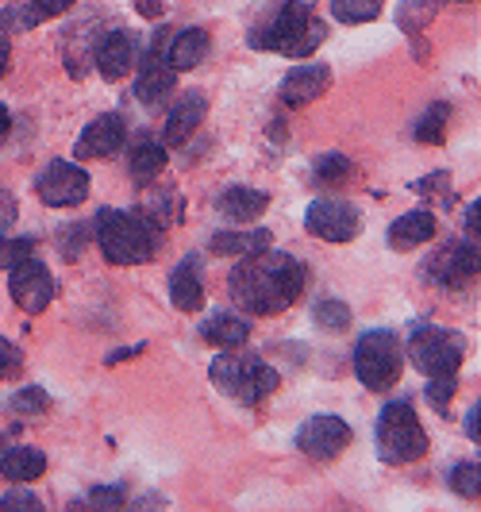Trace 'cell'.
<instances>
[{
  "label": "cell",
  "mask_w": 481,
  "mask_h": 512,
  "mask_svg": "<svg viewBox=\"0 0 481 512\" xmlns=\"http://www.w3.org/2000/svg\"><path fill=\"white\" fill-rule=\"evenodd\" d=\"M308 274L293 255L285 251H254L243 255L239 266H231L228 289L231 301L251 316H278L301 301Z\"/></svg>",
  "instance_id": "6da1fadb"
},
{
  "label": "cell",
  "mask_w": 481,
  "mask_h": 512,
  "mask_svg": "<svg viewBox=\"0 0 481 512\" xmlns=\"http://www.w3.org/2000/svg\"><path fill=\"white\" fill-rule=\"evenodd\" d=\"M324 39H328V27L324 20H316L312 0H285L274 12V20L251 35L258 51H274L285 58H308L320 51Z\"/></svg>",
  "instance_id": "7a4b0ae2"
},
{
  "label": "cell",
  "mask_w": 481,
  "mask_h": 512,
  "mask_svg": "<svg viewBox=\"0 0 481 512\" xmlns=\"http://www.w3.org/2000/svg\"><path fill=\"white\" fill-rule=\"evenodd\" d=\"M97 247L112 266H143L158 251V231L139 212L104 208L97 212Z\"/></svg>",
  "instance_id": "3957f363"
},
{
  "label": "cell",
  "mask_w": 481,
  "mask_h": 512,
  "mask_svg": "<svg viewBox=\"0 0 481 512\" xmlns=\"http://www.w3.org/2000/svg\"><path fill=\"white\" fill-rule=\"evenodd\" d=\"M212 382L216 389L231 397V401H239V405H262L274 389L281 385V374L270 366L266 359H258V355H231L224 351L220 359L212 362Z\"/></svg>",
  "instance_id": "277c9868"
},
{
  "label": "cell",
  "mask_w": 481,
  "mask_h": 512,
  "mask_svg": "<svg viewBox=\"0 0 481 512\" xmlns=\"http://www.w3.org/2000/svg\"><path fill=\"white\" fill-rule=\"evenodd\" d=\"M374 439H378V459L389 466H408L428 455V432L408 401H389L381 409Z\"/></svg>",
  "instance_id": "5b68a950"
},
{
  "label": "cell",
  "mask_w": 481,
  "mask_h": 512,
  "mask_svg": "<svg viewBox=\"0 0 481 512\" xmlns=\"http://www.w3.org/2000/svg\"><path fill=\"white\" fill-rule=\"evenodd\" d=\"M408 359L420 374H455L466 359V339L451 328H435V324H416L408 335Z\"/></svg>",
  "instance_id": "8992f818"
},
{
  "label": "cell",
  "mask_w": 481,
  "mask_h": 512,
  "mask_svg": "<svg viewBox=\"0 0 481 512\" xmlns=\"http://www.w3.org/2000/svg\"><path fill=\"white\" fill-rule=\"evenodd\" d=\"M401 366H405V351L397 343L393 332H366L355 343V374L366 389H389V385L401 378Z\"/></svg>",
  "instance_id": "52a82bcc"
},
{
  "label": "cell",
  "mask_w": 481,
  "mask_h": 512,
  "mask_svg": "<svg viewBox=\"0 0 481 512\" xmlns=\"http://www.w3.org/2000/svg\"><path fill=\"white\" fill-rule=\"evenodd\" d=\"M424 278L435 285H447V289L478 278V239H474V235H462V239L443 243V247L424 262Z\"/></svg>",
  "instance_id": "ba28073f"
},
{
  "label": "cell",
  "mask_w": 481,
  "mask_h": 512,
  "mask_svg": "<svg viewBox=\"0 0 481 512\" xmlns=\"http://www.w3.org/2000/svg\"><path fill=\"white\" fill-rule=\"evenodd\" d=\"M35 193L43 197V205L51 208H74L89 197V174L77 166V162H66V158H54L39 170L35 178Z\"/></svg>",
  "instance_id": "9c48e42d"
},
{
  "label": "cell",
  "mask_w": 481,
  "mask_h": 512,
  "mask_svg": "<svg viewBox=\"0 0 481 512\" xmlns=\"http://www.w3.org/2000/svg\"><path fill=\"white\" fill-rule=\"evenodd\" d=\"M8 289H12V301L27 316H39L43 308H51L54 301V274L39 262L35 255L20 258L16 266H8Z\"/></svg>",
  "instance_id": "30bf717a"
},
{
  "label": "cell",
  "mask_w": 481,
  "mask_h": 512,
  "mask_svg": "<svg viewBox=\"0 0 481 512\" xmlns=\"http://www.w3.org/2000/svg\"><path fill=\"white\" fill-rule=\"evenodd\" d=\"M347 443H351L347 420H339V416H331V412H320V416L304 420L301 428H297V451H304L308 459H316V462L339 459V455L347 451Z\"/></svg>",
  "instance_id": "8fae6325"
},
{
  "label": "cell",
  "mask_w": 481,
  "mask_h": 512,
  "mask_svg": "<svg viewBox=\"0 0 481 512\" xmlns=\"http://www.w3.org/2000/svg\"><path fill=\"white\" fill-rule=\"evenodd\" d=\"M304 228L328 243H351L362 228V212L351 201H312L304 212Z\"/></svg>",
  "instance_id": "7c38bea8"
},
{
  "label": "cell",
  "mask_w": 481,
  "mask_h": 512,
  "mask_svg": "<svg viewBox=\"0 0 481 512\" xmlns=\"http://www.w3.org/2000/svg\"><path fill=\"white\" fill-rule=\"evenodd\" d=\"M139 62V39L131 31H108L101 43L93 47V66L104 74V81H124Z\"/></svg>",
  "instance_id": "4fadbf2b"
},
{
  "label": "cell",
  "mask_w": 481,
  "mask_h": 512,
  "mask_svg": "<svg viewBox=\"0 0 481 512\" xmlns=\"http://www.w3.org/2000/svg\"><path fill=\"white\" fill-rule=\"evenodd\" d=\"M127 143V124L120 112H104V116H97L89 128L77 135V147L74 154L77 158H112V154L120 151Z\"/></svg>",
  "instance_id": "5bb4252c"
},
{
  "label": "cell",
  "mask_w": 481,
  "mask_h": 512,
  "mask_svg": "<svg viewBox=\"0 0 481 512\" xmlns=\"http://www.w3.org/2000/svg\"><path fill=\"white\" fill-rule=\"evenodd\" d=\"M204 112H208V101L201 93H185L170 112H166V124H162V147H181L193 131L201 128Z\"/></svg>",
  "instance_id": "9a60e30c"
},
{
  "label": "cell",
  "mask_w": 481,
  "mask_h": 512,
  "mask_svg": "<svg viewBox=\"0 0 481 512\" xmlns=\"http://www.w3.org/2000/svg\"><path fill=\"white\" fill-rule=\"evenodd\" d=\"M331 81V70L324 62H312V66H301V70H293V74L281 81L278 97L281 104H289V108H301V104H312L324 89H328Z\"/></svg>",
  "instance_id": "2e32d148"
},
{
  "label": "cell",
  "mask_w": 481,
  "mask_h": 512,
  "mask_svg": "<svg viewBox=\"0 0 481 512\" xmlns=\"http://www.w3.org/2000/svg\"><path fill=\"white\" fill-rule=\"evenodd\" d=\"M170 301L178 312H197L204 305V278L201 255H185L170 274Z\"/></svg>",
  "instance_id": "e0dca14e"
},
{
  "label": "cell",
  "mask_w": 481,
  "mask_h": 512,
  "mask_svg": "<svg viewBox=\"0 0 481 512\" xmlns=\"http://www.w3.org/2000/svg\"><path fill=\"white\" fill-rule=\"evenodd\" d=\"M439 235V224L428 208H412L405 216H397L389 224V247L393 251H412V247H424Z\"/></svg>",
  "instance_id": "ac0fdd59"
},
{
  "label": "cell",
  "mask_w": 481,
  "mask_h": 512,
  "mask_svg": "<svg viewBox=\"0 0 481 512\" xmlns=\"http://www.w3.org/2000/svg\"><path fill=\"white\" fill-rule=\"evenodd\" d=\"M212 51V39H208V31L204 27H185L174 35V43H170V51H166V66L174 70V74H185V70H197L204 58Z\"/></svg>",
  "instance_id": "d6986e66"
},
{
  "label": "cell",
  "mask_w": 481,
  "mask_h": 512,
  "mask_svg": "<svg viewBox=\"0 0 481 512\" xmlns=\"http://www.w3.org/2000/svg\"><path fill=\"white\" fill-rule=\"evenodd\" d=\"M270 205V193L262 189H251V185H231L216 197V212L228 216L235 224H247V220H258Z\"/></svg>",
  "instance_id": "ffe728a7"
},
{
  "label": "cell",
  "mask_w": 481,
  "mask_h": 512,
  "mask_svg": "<svg viewBox=\"0 0 481 512\" xmlns=\"http://www.w3.org/2000/svg\"><path fill=\"white\" fill-rule=\"evenodd\" d=\"M201 335L204 343H212V347H220V351H235V347H243L247 339H251V320L247 316H235V312H212L208 320L201 324Z\"/></svg>",
  "instance_id": "44dd1931"
},
{
  "label": "cell",
  "mask_w": 481,
  "mask_h": 512,
  "mask_svg": "<svg viewBox=\"0 0 481 512\" xmlns=\"http://www.w3.org/2000/svg\"><path fill=\"white\" fill-rule=\"evenodd\" d=\"M174 81H178V74L151 54V58H147V66H143L139 77H135V101L147 104V108H158V104L174 93Z\"/></svg>",
  "instance_id": "7402d4cb"
},
{
  "label": "cell",
  "mask_w": 481,
  "mask_h": 512,
  "mask_svg": "<svg viewBox=\"0 0 481 512\" xmlns=\"http://www.w3.org/2000/svg\"><path fill=\"white\" fill-rule=\"evenodd\" d=\"M43 470H47V455L35 451V447H8V451L0 455V482L27 486V482H35Z\"/></svg>",
  "instance_id": "603a6c76"
},
{
  "label": "cell",
  "mask_w": 481,
  "mask_h": 512,
  "mask_svg": "<svg viewBox=\"0 0 481 512\" xmlns=\"http://www.w3.org/2000/svg\"><path fill=\"white\" fill-rule=\"evenodd\" d=\"M270 231L258 228V231H216L212 235V255H231V258H243V255H254V251H266L270 247Z\"/></svg>",
  "instance_id": "cb8c5ba5"
},
{
  "label": "cell",
  "mask_w": 481,
  "mask_h": 512,
  "mask_svg": "<svg viewBox=\"0 0 481 512\" xmlns=\"http://www.w3.org/2000/svg\"><path fill=\"white\" fill-rule=\"evenodd\" d=\"M162 170H166V147L154 143V139H139L135 151H131V162H127L131 181H135V185H151Z\"/></svg>",
  "instance_id": "d4e9b609"
},
{
  "label": "cell",
  "mask_w": 481,
  "mask_h": 512,
  "mask_svg": "<svg viewBox=\"0 0 481 512\" xmlns=\"http://www.w3.org/2000/svg\"><path fill=\"white\" fill-rule=\"evenodd\" d=\"M139 216H143V220H147V224H151V228L158 231V235H162L166 228H174V224H178L181 197L174 193V189H166V193H162V189H154L151 197H147V205H143V212H139Z\"/></svg>",
  "instance_id": "484cf974"
},
{
  "label": "cell",
  "mask_w": 481,
  "mask_h": 512,
  "mask_svg": "<svg viewBox=\"0 0 481 512\" xmlns=\"http://www.w3.org/2000/svg\"><path fill=\"white\" fill-rule=\"evenodd\" d=\"M447 120H451V104H431L428 112L416 120V143H424V147H435V143H443V131H447Z\"/></svg>",
  "instance_id": "4316f807"
},
{
  "label": "cell",
  "mask_w": 481,
  "mask_h": 512,
  "mask_svg": "<svg viewBox=\"0 0 481 512\" xmlns=\"http://www.w3.org/2000/svg\"><path fill=\"white\" fill-rule=\"evenodd\" d=\"M43 24V12L35 8V0H16V4H8L4 12H0V31L8 35H20V31H31V27Z\"/></svg>",
  "instance_id": "83f0119b"
},
{
  "label": "cell",
  "mask_w": 481,
  "mask_h": 512,
  "mask_svg": "<svg viewBox=\"0 0 481 512\" xmlns=\"http://www.w3.org/2000/svg\"><path fill=\"white\" fill-rule=\"evenodd\" d=\"M439 8H443V0H401L397 24H401V31H420L439 16Z\"/></svg>",
  "instance_id": "f1b7e54d"
},
{
  "label": "cell",
  "mask_w": 481,
  "mask_h": 512,
  "mask_svg": "<svg viewBox=\"0 0 481 512\" xmlns=\"http://www.w3.org/2000/svg\"><path fill=\"white\" fill-rule=\"evenodd\" d=\"M385 0H331V16L339 24H370L381 16Z\"/></svg>",
  "instance_id": "f546056e"
},
{
  "label": "cell",
  "mask_w": 481,
  "mask_h": 512,
  "mask_svg": "<svg viewBox=\"0 0 481 512\" xmlns=\"http://www.w3.org/2000/svg\"><path fill=\"white\" fill-rule=\"evenodd\" d=\"M312 320L324 328V332L339 335L351 328V305H343V301H335V297H328V301H316V308H312Z\"/></svg>",
  "instance_id": "4dcf8cb0"
},
{
  "label": "cell",
  "mask_w": 481,
  "mask_h": 512,
  "mask_svg": "<svg viewBox=\"0 0 481 512\" xmlns=\"http://www.w3.org/2000/svg\"><path fill=\"white\" fill-rule=\"evenodd\" d=\"M47 409H51V397H47L39 385H27L20 393H12V401H8V412H12V416H43Z\"/></svg>",
  "instance_id": "1f68e13d"
},
{
  "label": "cell",
  "mask_w": 481,
  "mask_h": 512,
  "mask_svg": "<svg viewBox=\"0 0 481 512\" xmlns=\"http://www.w3.org/2000/svg\"><path fill=\"white\" fill-rule=\"evenodd\" d=\"M451 489H455L458 497L474 501V497L481 493V466L478 462H458L455 470H451Z\"/></svg>",
  "instance_id": "d6a6232c"
},
{
  "label": "cell",
  "mask_w": 481,
  "mask_h": 512,
  "mask_svg": "<svg viewBox=\"0 0 481 512\" xmlns=\"http://www.w3.org/2000/svg\"><path fill=\"white\" fill-rule=\"evenodd\" d=\"M351 170H355V166H351V158H347V154L331 151L316 162V181H324V185H339V181L351 178Z\"/></svg>",
  "instance_id": "836d02e7"
},
{
  "label": "cell",
  "mask_w": 481,
  "mask_h": 512,
  "mask_svg": "<svg viewBox=\"0 0 481 512\" xmlns=\"http://www.w3.org/2000/svg\"><path fill=\"white\" fill-rule=\"evenodd\" d=\"M35 255V239L31 235H0V266H16L20 258Z\"/></svg>",
  "instance_id": "e575fe53"
},
{
  "label": "cell",
  "mask_w": 481,
  "mask_h": 512,
  "mask_svg": "<svg viewBox=\"0 0 481 512\" xmlns=\"http://www.w3.org/2000/svg\"><path fill=\"white\" fill-rule=\"evenodd\" d=\"M412 193H420V197H431V205H443L447 208V201H451V178L439 170V174H428L424 181H416L412 185Z\"/></svg>",
  "instance_id": "d590c367"
},
{
  "label": "cell",
  "mask_w": 481,
  "mask_h": 512,
  "mask_svg": "<svg viewBox=\"0 0 481 512\" xmlns=\"http://www.w3.org/2000/svg\"><path fill=\"white\" fill-rule=\"evenodd\" d=\"M455 389H458V378H455V374H435V378L428 382L431 409H435V412L447 409V405H451V397H455Z\"/></svg>",
  "instance_id": "8d00e7d4"
},
{
  "label": "cell",
  "mask_w": 481,
  "mask_h": 512,
  "mask_svg": "<svg viewBox=\"0 0 481 512\" xmlns=\"http://www.w3.org/2000/svg\"><path fill=\"white\" fill-rule=\"evenodd\" d=\"M93 509H124L127 505V489L124 486H97L85 497Z\"/></svg>",
  "instance_id": "74e56055"
},
{
  "label": "cell",
  "mask_w": 481,
  "mask_h": 512,
  "mask_svg": "<svg viewBox=\"0 0 481 512\" xmlns=\"http://www.w3.org/2000/svg\"><path fill=\"white\" fill-rule=\"evenodd\" d=\"M0 509H27V512H43V501L35 497V493H27V489H12V493H4L0 497Z\"/></svg>",
  "instance_id": "f35d334b"
},
{
  "label": "cell",
  "mask_w": 481,
  "mask_h": 512,
  "mask_svg": "<svg viewBox=\"0 0 481 512\" xmlns=\"http://www.w3.org/2000/svg\"><path fill=\"white\" fill-rule=\"evenodd\" d=\"M20 362H24L20 347H16V343H8V339L0 335V382H4V378H12V374L20 370Z\"/></svg>",
  "instance_id": "ab89813d"
},
{
  "label": "cell",
  "mask_w": 481,
  "mask_h": 512,
  "mask_svg": "<svg viewBox=\"0 0 481 512\" xmlns=\"http://www.w3.org/2000/svg\"><path fill=\"white\" fill-rule=\"evenodd\" d=\"M16 216H20V208H16V197H12L8 189H0V231L12 228V224H16Z\"/></svg>",
  "instance_id": "60d3db41"
},
{
  "label": "cell",
  "mask_w": 481,
  "mask_h": 512,
  "mask_svg": "<svg viewBox=\"0 0 481 512\" xmlns=\"http://www.w3.org/2000/svg\"><path fill=\"white\" fill-rule=\"evenodd\" d=\"M81 235H85V228H62V255H81Z\"/></svg>",
  "instance_id": "b9f144b4"
},
{
  "label": "cell",
  "mask_w": 481,
  "mask_h": 512,
  "mask_svg": "<svg viewBox=\"0 0 481 512\" xmlns=\"http://www.w3.org/2000/svg\"><path fill=\"white\" fill-rule=\"evenodd\" d=\"M35 8L43 12V20H54V16L70 12V8H74V0H35Z\"/></svg>",
  "instance_id": "7bdbcfd3"
},
{
  "label": "cell",
  "mask_w": 481,
  "mask_h": 512,
  "mask_svg": "<svg viewBox=\"0 0 481 512\" xmlns=\"http://www.w3.org/2000/svg\"><path fill=\"white\" fill-rule=\"evenodd\" d=\"M478 416H481V405L474 401V409L466 412V436L474 439V443H478Z\"/></svg>",
  "instance_id": "ee69618b"
},
{
  "label": "cell",
  "mask_w": 481,
  "mask_h": 512,
  "mask_svg": "<svg viewBox=\"0 0 481 512\" xmlns=\"http://www.w3.org/2000/svg\"><path fill=\"white\" fill-rule=\"evenodd\" d=\"M135 4H139V12H143V16H151V20L162 16V4H158V0H135Z\"/></svg>",
  "instance_id": "f6af8a7d"
},
{
  "label": "cell",
  "mask_w": 481,
  "mask_h": 512,
  "mask_svg": "<svg viewBox=\"0 0 481 512\" xmlns=\"http://www.w3.org/2000/svg\"><path fill=\"white\" fill-rule=\"evenodd\" d=\"M8 58H12V47H8V35L0 31V77H4V70H8Z\"/></svg>",
  "instance_id": "bcb514c9"
},
{
  "label": "cell",
  "mask_w": 481,
  "mask_h": 512,
  "mask_svg": "<svg viewBox=\"0 0 481 512\" xmlns=\"http://www.w3.org/2000/svg\"><path fill=\"white\" fill-rule=\"evenodd\" d=\"M466 231H470V235L478 239V201L466 208Z\"/></svg>",
  "instance_id": "7dc6e473"
},
{
  "label": "cell",
  "mask_w": 481,
  "mask_h": 512,
  "mask_svg": "<svg viewBox=\"0 0 481 512\" xmlns=\"http://www.w3.org/2000/svg\"><path fill=\"white\" fill-rule=\"evenodd\" d=\"M8 128H12V112H8L4 104H0V143L8 139Z\"/></svg>",
  "instance_id": "c3c4849f"
},
{
  "label": "cell",
  "mask_w": 481,
  "mask_h": 512,
  "mask_svg": "<svg viewBox=\"0 0 481 512\" xmlns=\"http://www.w3.org/2000/svg\"><path fill=\"white\" fill-rule=\"evenodd\" d=\"M4 451H8V436H4V432H0V455H4Z\"/></svg>",
  "instance_id": "681fc988"
}]
</instances>
